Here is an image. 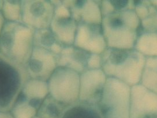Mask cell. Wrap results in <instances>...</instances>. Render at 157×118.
I'll use <instances>...</instances> for the list:
<instances>
[{
    "instance_id": "obj_1",
    "label": "cell",
    "mask_w": 157,
    "mask_h": 118,
    "mask_svg": "<svg viewBox=\"0 0 157 118\" xmlns=\"http://www.w3.org/2000/svg\"><path fill=\"white\" fill-rule=\"evenodd\" d=\"M101 69L107 77L130 87L140 83L146 57L136 49L107 48L101 54Z\"/></svg>"
},
{
    "instance_id": "obj_2",
    "label": "cell",
    "mask_w": 157,
    "mask_h": 118,
    "mask_svg": "<svg viewBox=\"0 0 157 118\" xmlns=\"http://www.w3.org/2000/svg\"><path fill=\"white\" fill-rule=\"evenodd\" d=\"M101 26L108 48L133 49L142 33L141 20L134 10H124L102 18Z\"/></svg>"
},
{
    "instance_id": "obj_3",
    "label": "cell",
    "mask_w": 157,
    "mask_h": 118,
    "mask_svg": "<svg viewBox=\"0 0 157 118\" xmlns=\"http://www.w3.org/2000/svg\"><path fill=\"white\" fill-rule=\"evenodd\" d=\"M34 32L22 22L5 21L0 35V53L25 67L34 48Z\"/></svg>"
},
{
    "instance_id": "obj_4",
    "label": "cell",
    "mask_w": 157,
    "mask_h": 118,
    "mask_svg": "<svg viewBox=\"0 0 157 118\" xmlns=\"http://www.w3.org/2000/svg\"><path fill=\"white\" fill-rule=\"evenodd\" d=\"M131 88L108 77L97 107L103 118H129Z\"/></svg>"
},
{
    "instance_id": "obj_5",
    "label": "cell",
    "mask_w": 157,
    "mask_h": 118,
    "mask_svg": "<svg viewBox=\"0 0 157 118\" xmlns=\"http://www.w3.org/2000/svg\"><path fill=\"white\" fill-rule=\"evenodd\" d=\"M28 79L25 67L0 53V111L10 112Z\"/></svg>"
},
{
    "instance_id": "obj_6",
    "label": "cell",
    "mask_w": 157,
    "mask_h": 118,
    "mask_svg": "<svg viewBox=\"0 0 157 118\" xmlns=\"http://www.w3.org/2000/svg\"><path fill=\"white\" fill-rule=\"evenodd\" d=\"M48 94L47 82L29 79L23 86L10 112L14 118H35Z\"/></svg>"
},
{
    "instance_id": "obj_7",
    "label": "cell",
    "mask_w": 157,
    "mask_h": 118,
    "mask_svg": "<svg viewBox=\"0 0 157 118\" xmlns=\"http://www.w3.org/2000/svg\"><path fill=\"white\" fill-rule=\"evenodd\" d=\"M49 94L61 103L71 107L78 102L80 74L58 67L47 82Z\"/></svg>"
},
{
    "instance_id": "obj_8",
    "label": "cell",
    "mask_w": 157,
    "mask_h": 118,
    "mask_svg": "<svg viewBox=\"0 0 157 118\" xmlns=\"http://www.w3.org/2000/svg\"><path fill=\"white\" fill-rule=\"evenodd\" d=\"M54 10L52 1H21L22 23L35 31L49 29Z\"/></svg>"
},
{
    "instance_id": "obj_9",
    "label": "cell",
    "mask_w": 157,
    "mask_h": 118,
    "mask_svg": "<svg viewBox=\"0 0 157 118\" xmlns=\"http://www.w3.org/2000/svg\"><path fill=\"white\" fill-rule=\"evenodd\" d=\"M58 56L34 46L25 69L29 79L47 82L58 67Z\"/></svg>"
},
{
    "instance_id": "obj_10",
    "label": "cell",
    "mask_w": 157,
    "mask_h": 118,
    "mask_svg": "<svg viewBox=\"0 0 157 118\" xmlns=\"http://www.w3.org/2000/svg\"><path fill=\"white\" fill-rule=\"evenodd\" d=\"M52 1L55 5V10L50 29L65 46L73 45L78 23L63 1Z\"/></svg>"
},
{
    "instance_id": "obj_11",
    "label": "cell",
    "mask_w": 157,
    "mask_h": 118,
    "mask_svg": "<svg viewBox=\"0 0 157 118\" xmlns=\"http://www.w3.org/2000/svg\"><path fill=\"white\" fill-rule=\"evenodd\" d=\"M107 78L102 69H88L80 74L78 102L97 106Z\"/></svg>"
},
{
    "instance_id": "obj_12",
    "label": "cell",
    "mask_w": 157,
    "mask_h": 118,
    "mask_svg": "<svg viewBox=\"0 0 157 118\" xmlns=\"http://www.w3.org/2000/svg\"><path fill=\"white\" fill-rule=\"evenodd\" d=\"M157 118V94L142 84L131 88L129 118Z\"/></svg>"
},
{
    "instance_id": "obj_13",
    "label": "cell",
    "mask_w": 157,
    "mask_h": 118,
    "mask_svg": "<svg viewBox=\"0 0 157 118\" xmlns=\"http://www.w3.org/2000/svg\"><path fill=\"white\" fill-rule=\"evenodd\" d=\"M74 45L92 54H102L108 46L101 25L78 24Z\"/></svg>"
},
{
    "instance_id": "obj_14",
    "label": "cell",
    "mask_w": 157,
    "mask_h": 118,
    "mask_svg": "<svg viewBox=\"0 0 157 118\" xmlns=\"http://www.w3.org/2000/svg\"><path fill=\"white\" fill-rule=\"evenodd\" d=\"M76 22L101 25L102 15L99 1H63Z\"/></svg>"
},
{
    "instance_id": "obj_15",
    "label": "cell",
    "mask_w": 157,
    "mask_h": 118,
    "mask_svg": "<svg viewBox=\"0 0 157 118\" xmlns=\"http://www.w3.org/2000/svg\"><path fill=\"white\" fill-rule=\"evenodd\" d=\"M91 54L74 45L66 46L58 56V67L70 69L80 75L88 70Z\"/></svg>"
},
{
    "instance_id": "obj_16",
    "label": "cell",
    "mask_w": 157,
    "mask_h": 118,
    "mask_svg": "<svg viewBox=\"0 0 157 118\" xmlns=\"http://www.w3.org/2000/svg\"><path fill=\"white\" fill-rule=\"evenodd\" d=\"M34 46L45 49L59 56L65 47L49 29L35 30L34 34Z\"/></svg>"
},
{
    "instance_id": "obj_17",
    "label": "cell",
    "mask_w": 157,
    "mask_h": 118,
    "mask_svg": "<svg viewBox=\"0 0 157 118\" xmlns=\"http://www.w3.org/2000/svg\"><path fill=\"white\" fill-rule=\"evenodd\" d=\"M69 107L48 94L42 104L36 116L40 118H62Z\"/></svg>"
},
{
    "instance_id": "obj_18",
    "label": "cell",
    "mask_w": 157,
    "mask_h": 118,
    "mask_svg": "<svg viewBox=\"0 0 157 118\" xmlns=\"http://www.w3.org/2000/svg\"><path fill=\"white\" fill-rule=\"evenodd\" d=\"M135 49L147 57H157V33L144 32L139 36Z\"/></svg>"
},
{
    "instance_id": "obj_19",
    "label": "cell",
    "mask_w": 157,
    "mask_h": 118,
    "mask_svg": "<svg viewBox=\"0 0 157 118\" xmlns=\"http://www.w3.org/2000/svg\"><path fill=\"white\" fill-rule=\"evenodd\" d=\"M140 84L157 94V57L146 58Z\"/></svg>"
},
{
    "instance_id": "obj_20",
    "label": "cell",
    "mask_w": 157,
    "mask_h": 118,
    "mask_svg": "<svg viewBox=\"0 0 157 118\" xmlns=\"http://www.w3.org/2000/svg\"><path fill=\"white\" fill-rule=\"evenodd\" d=\"M1 12L5 21L22 22L21 1H2Z\"/></svg>"
},
{
    "instance_id": "obj_21",
    "label": "cell",
    "mask_w": 157,
    "mask_h": 118,
    "mask_svg": "<svg viewBox=\"0 0 157 118\" xmlns=\"http://www.w3.org/2000/svg\"><path fill=\"white\" fill-rule=\"evenodd\" d=\"M102 17L124 10H134L133 1H99Z\"/></svg>"
},
{
    "instance_id": "obj_22",
    "label": "cell",
    "mask_w": 157,
    "mask_h": 118,
    "mask_svg": "<svg viewBox=\"0 0 157 118\" xmlns=\"http://www.w3.org/2000/svg\"><path fill=\"white\" fill-rule=\"evenodd\" d=\"M134 4V10L141 21L157 12L151 1H136Z\"/></svg>"
},
{
    "instance_id": "obj_23",
    "label": "cell",
    "mask_w": 157,
    "mask_h": 118,
    "mask_svg": "<svg viewBox=\"0 0 157 118\" xmlns=\"http://www.w3.org/2000/svg\"><path fill=\"white\" fill-rule=\"evenodd\" d=\"M141 23L143 31L157 33V12L142 20Z\"/></svg>"
},
{
    "instance_id": "obj_24",
    "label": "cell",
    "mask_w": 157,
    "mask_h": 118,
    "mask_svg": "<svg viewBox=\"0 0 157 118\" xmlns=\"http://www.w3.org/2000/svg\"><path fill=\"white\" fill-rule=\"evenodd\" d=\"M102 59L101 54H92L88 61V69H101Z\"/></svg>"
},
{
    "instance_id": "obj_25",
    "label": "cell",
    "mask_w": 157,
    "mask_h": 118,
    "mask_svg": "<svg viewBox=\"0 0 157 118\" xmlns=\"http://www.w3.org/2000/svg\"><path fill=\"white\" fill-rule=\"evenodd\" d=\"M4 22H5V20L4 19L0 11V35H1V30L2 29V27H3V25L4 23Z\"/></svg>"
},
{
    "instance_id": "obj_26",
    "label": "cell",
    "mask_w": 157,
    "mask_h": 118,
    "mask_svg": "<svg viewBox=\"0 0 157 118\" xmlns=\"http://www.w3.org/2000/svg\"><path fill=\"white\" fill-rule=\"evenodd\" d=\"M151 2L157 10V1H151Z\"/></svg>"
},
{
    "instance_id": "obj_27",
    "label": "cell",
    "mask_w": 157,
    "mask_h": 118,
    "mask_svg": "<svg viewBox=\"0 0 157 118\" xmlns=\"http://www.w3.org/2000/svg\"><path fill=\"white\" fill-rule=\"evenodd\" d=\"M2 4V1H0V11H1V9Z\"/></svg>"
}]
</instances>
